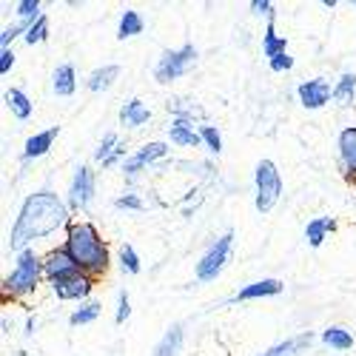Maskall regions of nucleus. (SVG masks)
Segmentation results:
<instances>
[{"instance_id": "28", "label": "nucleus", "mask_w": 356, "mask_h": 356, "mask_svg": "<svg viewBox=\"0 0 356 356\" xmlns=\"http://www.w3.org/2000/svg\"><path fill=\"white\" fill-rule=\"evenodd\" d=\"M46 38H49V17H46V15H40V17L35 20V26L23 35V40H26L29 46H35V43H43Z\"/></svg>"}, {"instance_id": "18", "label": "nucleus", "mask_w": 356, "mask_h": 356, "mask_svg": "<svg viewBox=\"0 0 356 356\" xmlns=\"http://www.w3.org/2000/svg\"><path fill=\"white\" fill-rule=\"evenodd\" d=\"M311 342H314V334H300V337L285 339V342H280V345L268 348L262 356H300V353H302V348H308Z\"/></svg>"}, {"instance_id": "26", "label": "nucleus", "mask_w": 356, "mask_h": 356, "mask_svg": "<svg viewBox=\"0 0 356 356\" xmlns=\"http://www.w3.org/2000/svg\"><path fill=\"white\" fill-rule=\"evenodd\" d=\"M322 342L325 345H331V348H337V350H348V348H353V337H350V331H345V328H328V331H322Z\"/></svg>"}, {"instance_id": "4", "label": "nucleus", "mask_w": 356, "mask_h": 356, "mask_svg": "<svg viewBox=\"0 0 356 356\" xmlns=\"http://www.w3.org/2000/svg\"><path fill=\"white\" fill-rule=\"evenodd\" d=\"M282 194V177L271 160H259L257 165V211L268 214Z\"/></svg>"}, {"instance_id": "12", "label": "nucleus", "mask_w": 356, "mask_h": 356, "mask_svg": "<svg viewBox=\"0 0 356 356\" xmlns=\"http://www.w3.org/2000/svg\"><path fill=\"white\" fill-rule=\"evenodd\" d=\"M51 88L57 97H72L74 88H77V80H74V66L72 63H63L57 66L54 74H51Z\"/></svg>"}, {"instance_id": "29", "label": "nucleus", "mask_w": 356, "mask_h": 356, "mask_svg": "<svg viewBox=\"0 0 356 356\" xmlns=\"http://www.w3.org/2000/svg\"><path fill=\"white\" fill-rule=\"evenodd\" d=\"M200 134H202V143L209 145V152L211 154H220L222 152V137L214 126H200Z\"/></svg>"}, {"instance_id": "2", "label": "nucleus", "mask_w": 356, "mask_h": 356, "mask_svg": "<svg viewBox=\"0 0 356 356\" xmlns=\"http://www.w3.org/2000/svg\"><path fill=\"white\" fill-rule=\"evenodd\" d=\"M69 251V257L77 262V268L83 274H106L108 268V248L103 245L100 234L95 225L88 222H77L69 228V240L63 245Z\"/></svg>"}, {"instance_id": "30", "label": "nucleus", "mask_w": 356, "mask_h": 356, "mask_svg": "<svg viewBox=\"0 0 356 356\" xmlns=\"http://www.w3.org/2000/svg\"><path fill=\"white\" fill-rule=\"evenodd\" d=\"M117 145H120V140H117V134H114V131H108V134L103 137V143L97 145V152H95V160H97V163L108 160V157L114 154V148H117Z\"/></svg>"}, {"instance_id": "5", "label": "nucleus", "mask_w": 356, "mask_h": 356, "mask_svg": "<svg viewBox=\"0 0 356 356\" xmlns=\"http://www.w3.org/2000/svg\"><path fill=\"white\" fill-rule=\"evenodd\" d=\"M231 245H234V231L222 234L220 240L209 248V254L197 262V280L200 282H211V280L220 277V271L225 268L228 259H231Z\"/></svg>"}, {"instance_id": "9", "label": "nucleus", "mask_w": 356, "mask_h": 356, "mask_svg": "<svg viewBox=\"0 0 356 356\" xmlns=\"http://www.w3.org/2000/svg\"><path fill=\"white\" fill-rule=\"evenodd\" d=\"M54 293L60 296V300H83V296L92 293V277L77 271V274H69V277H60L51 282Z\"/></svg>"}, {"instance_id": "34", "label": "nucleus", "mask_w": 356, "mask_h": 356, "mask_svg": "<svg viewBox=\"0 0 356 356\" xmlns=\"http://www.w3.org/2000/svg\"><path fill=\"white\" fill-rule=\"evenodd\" d=\"M117 209H131V211H143V200L140 197H134V194H126V197H120L114 202Z\"/></svg>"}, {"instance_id": "10", "label": "nucleus", "mask_w": 356, "mask_h": 356, "mask_svg": "<svg viewBox=\"0 0 356 356\" xmlns=\"http://www.w3.org/2000/svg\"><path fill=\"white\" fill-rule=\"evenodd\" d=\"M165 152H168V145H165V143H148V145L140 148L137 154H131V157L123 160V171H126L129 177H134V174L143 171L145 165H152L154 160L165 157Z\"/></svg>"}, {"instance_id": "7", "label": "nucleus", "mask_w": 356, "mask_h": 356, "mask_svg": "<svg viewBox=\"0 0 356 356\" xmlns=\"http://www.w3.org/2000/svg\"><path fill=\"white\" fill-rule=\"evenodd\" d=\"M92 197H95V174L88 165H80L74 171V180H72V188H69V209H74V211L88 209Z\"/></svg>"}, {"instance_id": "21", "label": "nucleus", "mask_w": 356, "mask_h": 356, "mask_svg": "<svg viewBox=\"0 0 356 356\" xmlns=\"http://www.w3.org/2000/svg\"><path fill=\"white\" fill-rule=\"evenodd\" d=\"M285 38H280L274 32V20H268V29H265V35H262V54L268 57V60H274V57L285 54Z\"/></svg>"}, {"instance_id": "24", "label": "nucleus", "mask_w": 356, "mask_h": 356, "mask_svg": "<svg viewBox=\"0 0 356 356\" xmlns=\"http://www.w3.org/2000/svg\"><path fill=\"white\" fill-rule=\"evenodd\" d=\"M143 17L134 12V9H126L123 12V17H120V26H117V38L120 40H126V38H134V35H140L143 32Z\"/></svg>"}, {"instance_id": "32", "label": "nucleus", "mask_w": 356, "mask_h": 356, "mask_svg": "<svg viewBox=\"0 0 356 356\" xmlns=\"http://www.w3.org/2000/svg\"><path fill=\"white\" fill-rule=\"evenodd\" d=\"M15 9H17V15H20L23 20H35V17H40V15H38V12H40V3H38V0H20Z\"/></svg>"}, {"instance_id": "3", "label": "nucleus", "mask_w": 356, "mask_h": 356, "mask_svg": "<svg viewBox=\"0 0 356 356\" xmlns=\"http://www.w3.org/2000/svg\"><path fill=\"white\" fill-rule=\"evenodd\" d=\"M40 277H43V262L35 257L32 248H26L23 254H17L15 271L3 280V291L12 293V296H23L29 291H35V285L40 282Z\"/></svg>"}, {"instance_id": "16", "label": "nucleus", "mask_w": 356, "mask_h": 356, "mask_svg": "<svg viewBox=\"0 0 356 356\" xmlns=\"http://www.w3.org/2000/svg\"><path fill=\"white\" fill-rule=\"evenodd\" d=\"M168 137H171V143H177V145H191V148H197V145L202 143V134L194 131V126H191L188 120H174V123L168 126Z\"/></svg>"}, {"instance_id": "14", "label": "nucleus", "mask_w": 356, "mask_h": 356, "mask_svg": "<svg viewBox=\"0 0 356 356\" xmlns=\"http://www.w3.org/2000/svg\"><path fill=\"white\" fill-rule=\"evenodd\" d=\"M148 120H152V111H148L143 106V100H129L123 108H120V123L129 126V129H137V126H145Z\"/></svg>"}, {"instance_id": "13", "label": "nucleus", "mask_w": 356, "mask_h": 356, "mask_svg": "<svg viewBox=\"0 0 356 356\" xmlns=\"http://www.w3.org/2000/svg\"><path fill=\"white\" fill-rule=\"evenodd\" d=\"M57 126H51L49 131H40V134H35V137H29L26 140V148H23V157L26 160H35V157H43L49 148H51V143H54V137H57Z\"/></svg>"}, {"instance_id": "23", "label": "nucleus", "mask_w": 356, "mask_h": 356, "mask_svg": "<svg viewBox=\"0 0 356 356\" xmlns=\"http://www.w3.org/2000/svg\"><path fill=\"white\" fill-rule=\"evenodd\" d=\"M180 345H183V328L180 325H174V328L160 339V345L154 348L152 356H177L180 353Z\"/></svg>"}, {"instance_id": "22", "label": "nucleus", "mask_w": 356, "mask_h": 356, "mask_svg": "<svg viewBox=\"0 0 356 356\" xmlns=\"http://www.w3.org/2000/svg\"><path fill=\"white\" fill-rule=\"evenodd\" d=\"M6 106L12 108V114L17 117V120H29V117H32V100H29L20 88H9L6 92Z\"/></svg>"}, {"instance_id": "37", "label": "nucleus", "mask_w": 356, "mask_h": 356, "mask_svg": "<svg viewBox=\"0 0 356 356\" xmlns=\"http://www.w3.org/2000/svg\"><path fill=\"white\" fill-rule=\"evenodd\" d=\"M251 9L257 15H268V20H274V6L268 3V0H251Z\"/></svg>"}, {"instance_id": "17", "label": "nucleus", "mask_w": 356, "mask_h": 356, "mask_svg": "<svg viewBox=\"0 0 356 356\" xmlns=\"http://www.w3.org/2000/svg\"><path fill=\"white\" fill-rule=\"evenodd\" d=\"M117 77H120V66H117V63H111V66H103V69H95L92 74H88V80H86V88H88V92H106V88L117 80Z\"/></svg>"}, {"instance_id": "15", "label": "nucleus", "mask_w": 356, "mask_h": 356, "mask_svg": "<svg viewBox=\"0 0 356 356\" xmlns=\"http://www.w3.org/2000/svg\"><path fill=\"white\" fill-rule=\"evenodd\" d=\"M282 282L280 280H259V282H254V285H245L240 293L234 296V300H259V296H277V293H282Z\"/></svg>"}, {"instance_id": "27", "label": "nucleus", "mask_w": 356, "mask_h": 356, "mask_svg": "<svg viewBox=\"0 0 356 356\" xmlns=\"http://www.w3.org/2000/svg\"><path fill=\"white\" fill-rule=\"evenodd\" d=\"M100 308H103L100 302H86L83 308H77V311L69 316V322H72V325H88V322H95V319L100 316Z\"/></svg>"}, {"instance_id": "8", "label": "nucleus", "mask_w": 356, "mask_h": 356, "mask_svg": "<svg viewBox=\"0 0 356 356\" xmlns=\"http://www.w3.org/2000/svg\"><path fill=\"white\" fill-rule=\"evenodd\" d=\"M296 95H300V103H302L305 108L316 111V108H322L325 103H328V100L334 97V88H331V83H328V80L316 77V80H305V83H300V88H296Z\"/></svg>"}, {"instance_id": "1", "label": "nucleus", "mask_w": 356, "mask_h": 356, "mask_svg": "<svg viewBox=\"0 0 356 356\" xmlns=\"http://www.w3.org/2000/svg\"><path fill=\"white\" fill-rule=\"evenodd\" d=\"M66 222H69L66 202L57 194H51V191H38V194H32L23 202V209L17 214V222L12 228V236H9V248L23 254L35 240L49 236L51 231L63 228Z\"/></svg>"}, {"instance_id": "20", "label": "nucleus", "mask_w": 356, "mask_h": 356, "mask_svg": "<svg viewBox=\"0 0 356 356\" xmlns=\"http://www.w3.org/2000/svg\"><path fill=\"white\" fill-rule=\"evenodd\" d=\"M339 154H342V165L356 180V129H345L339 134Z\"/></svg>"}, {"instance_id": "19", "label": "nucleus", "mask_w": 356, "mask_h": 356, "mask_svg": "<svg viewBox=\"0 0 356 356\" xmlns=\"http://www.w3.org/2000/svg\"><path fill=\"white\" fill-rule=\"evenodd\" d=\"M334 228H337V220H331V217H316V220H311V222L305 225V240H308V245H311V248H319V245L325 243V234L334 231Z\"/></svg>"}, {"instance_id": "38", "label": "nucleus", "mask_w": 356, "mask_h": 356, "mask_svg": "<svg viewBox=\"0 0 356 356\" xmlns=\"http://www.w3.org/2000/svg\"><path fill=\"white\" fill-rule=\"evenodd\" d=\"M123 154H126V145H117V148H114V154H111L108 160H103V168H111V165H114L117 160H120Z\"/></svg>"}, {"instance_id": "25", "label": "nucleus", "mask_w": 356, "mask_h": 356, "mask_svg": "<svg viewBox=\"0 0 356 356\" xmlns=\"http://www.w3.org/2000/svg\"><path fill=\"white\" fill-rule=\"evenodd\" d=\"M353 95H356V74H342L337 88H334V100L339 106H350L353 103Z\"/></svg>"}, {"instance_id": "11", "label": "nucleus", "mask_w": 356, "mask_h": 356, "mask_svg": "<svg viewBox=\"0 0 356 356\" xmlns=\"http://www.w3.org/2000/svg\"><path fill=\"white\" fill-rule=\"evenodd\" d=\"M80 268H77V262L69 257V251L66 248H57V251H51L49 257H46V262H43V274L54 282V280H60V277H69V274H77Z\"/></svg>"}, {"instance_id": "33", "label": "nucleus", "mask_w": 356, "mask_h": 356, "mask_svg": "<svg viewBox=\"0 0 356 356\" xmlns=\"http://www.w3.org/2000/svg\"><path fill=\"white\" fill-rule=\"evenodd\" d=\"M129 314H131L129 293H126V291H120V296H117V316H114V322H117V325H123V322L129 319Z\"/></svg>"}, {"instance_id": "36", "label": "nucleus", "mask_w": 356, "mask_h": 356, "mask_svg": "<svg viewBox=\"0 0 356 356\" xmlns=\"http://www.w3.org/2000/svg\"><path fill=\"white\" fill-rule=\"evenodd\" d=\"M12 66H15V51L3 49V51H0V74H9Z\"/></svg>"}, {"instance_id": "35", "label": "nucleus", "mask_w": 356, "mask_h": 356, "mask_svg": "<svg viewBox=\"0 0 356 356\" xmlns=\"http://www.w3.org/2000/svg\"><path fill=\"white\" fill-rule=\"evenodd\" d=\"M268 63H271V72H288V69H293V57L285 51V54L274 57V60H268Z\"/></svg>"}, {"instance_id": "6", "label": "nucleus", "mask_w": 356, "mask_h": 356, "mask_svg": "<svg viewBox=\"0 0 356 356\" xmlns=\"http://www.w3.org/2000/svg\"><path fill=\"white\" fill-rule=\"evenodd\" d=\"M194 60H197V49H194L191 43H186L183 49H177V51H165V54L160 57L157 69H154L157 83H171V80H177V77H183V74L194 66Z\"/></svg>"}, {"instance_id": "31", "label": "nucleus", "mask_w": 356, "mask_h": 356, "mask_svg": "<svg viewBox=\"0 0 356 356\" xmlns=\"http://www.w3.org/2000/svg\"><path fill=\"white\" fill-rule=\"evenodd\" d=\"M120 262H123V268L129 274H140V257H137V251L131 245H123L120 248Z\"/></svg>"}]
</instances>
